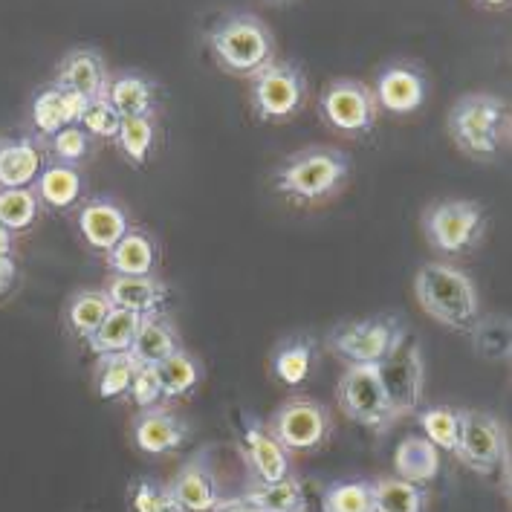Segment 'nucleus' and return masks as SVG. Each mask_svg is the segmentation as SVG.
<instances>
[{
	"label": "nucleus",
	"mask_w": 512,
	"mask_h": 512,
	"mask_svg": "<svg viewBox=\"0 0 512 512\" xmlns=\"http://www.w3.org/2000/svg\"><path fill=\"white\" fill-rule=\"evenodd\" d=\"M510 102L495 93H466L449 108L446 131L463 157L489 162L510 145Z\"/></svg>",
	"instance_id": "obj_1"
},
{
	"label": "nucleus",
	"mask_w": 512,
	"mask_h": 512,
	"mask_svg": "<svg viewBox=\"0 0 512 512\" xmlns=\"http://www.w3.org/2000/svg\"><path fill=\"white\" fill-rule=\"evenodd\" d=\"M206 50L220 73L249 79L258 67L275 58V35L267 21L252 12H229L209 27Z\"/></svg>",
	"instance_id": "obj_2"
},
{
	"label": "nucleus",
	"mask_w": 512,
	"mask_h": 512,
	"mask_svg": "<svg viewBox=\"0 0 512 512\" xmlns=\"http://www.w3.org/2000/svg\"><path fill=\"white\" fill-rule=\"evenodd\" d=\"M414 296L429 319L463 336L481 316V298L475 290V281L463 270L443 261L423 264L414 272Z\"/></svg>",
	"instance_id": "obj_3"
},
{
	"label": "nucleus",
	"mask_w": 512,
	"mask_h": 512,
	"mask_svg": "<svg viewBox=\"0 0 512 512\" xmlns=\"http://www.w3.org/2000/svg\"><path fill=\"white\" fill-rule=\"evenodd\" d=\"M351 177V157L339 148L310 145L272 171L278 194L296 206H313L333 197Z\"/></svg>",
	"instance_id": "obj_4"
},
{
	"label": "nucleus",
	"mask_w": 512,
	"mask_h": 512,
	"mask_svg": "<svg viewBox=\"0 0 512 512\" xmlns=\"http://www.w3.org/2000/svg\"><path fill=\"white\" fill-rule=\"evenodd\" d=\"M307 102V76L296 61L272 58L249 76V108L258 122H290Z\"/></svg>",
	"instance_id": "obj_5"
},
{
	"label": "nucleus",
	"mask_w": 512,
	"mask_h": 512,
	"mask_svg": "<svg viewBox=\"0 0 512 512\" xmlns=\"http://www.w3.org/2000/svg\"><path fill=\"white\" fill-rule=\"evenodd\" d=\"M423 235L440 255H466L486 235V209L478 200H437L423 209Z\"/></svg>",
	"instance_id": "obj_6"
},
{
	"label": "nucleus",
	"mask_w": 512,
	"mask_h": 512,
	"mask_svg": "<svg viewBox=\"0 0 512 512\" xmlns=\"http://www.w3.org/2000/svg\"><path fill=\"white\" fill-rule=\"evenodd\" d=\"M408 336V324L394 316H371L336 324L327 333V348L348 365H377Z\"/></svg>",
	"instance_id": "obj_7"
},
{
	"label": "nucleus",
	"mask_w": 512,
	"mask_h": 512,
	"mask_svg": "<svg viewBox=\"0 0 512 512\" xmlns=\"http://www.w3.org/2000/svg\"><path fill=\"white\" fill-rule=\"evenodd\" d=\"M322 122L342 136H368L377 128L379 105L374 87L359 79H333L319 96Z\"/></svg>",
	"instance_id": "obj_8"
},
{
	"label": "nucleus",
	"mask_w": 512,
	"mask_h": 512,
	"mask_svg": "<svg viewBox=\"0 0 512 512\" xmlns=\"http://www.w3.org/2000/svg\"><path fill=\"white\" fill-rule=\"evenodd\" d=\"M374 368H377L382 391L394 408L397 420L417 414V408L423 403V385H426V362H423L420 342L408 333L403 342Z\"/></svg>",
	"instance_id": "obj_9"
},
{
	"label": "nucleus",
	"mask_w": 512,
	"mask_h": 512,
	"mask_svg": "<svg viewBox=\"0 0 512 512\" xmlns=\"http://www.w3.org/2000/svg\"><path fill=\"white\" fill-rule=\"evenodd\" d=\"M336 400L353 423L371 432H388L397 423V414L382 391L374 365H348L336 385Z\"/></svg>",
	"instance_id": "obj_10"
},
{
	"label": "nucleus",
	"mask_w": 512,
	"mask_h": 512,
	"mask_svg": "<svg viewBox=\"0 0 512 512\" xmlns=\"http://www.w3.org/2000/svg\"><path fill=\"white\" fill-rule=\"evenodd\" d=\"M267 426L287 452H316L330 440L333 417H330L327 405H322L319 400L290 397L287 403L275 408Z\"/></svg>",
	"instance_id": "obj_11"
},
{
	"label": "nucleus",
	"mask_w": 512,
	"mask_h": 512,
	"mask_svg": "<svg viewBox=\"0 0 512 512\" xmlns=\"http://www.w3.org/2000/svg\"><path fill=\"white\" fill-rule=\"evenodd\" d=\"M455 455L478 475H492L507 458V432L498 417L486 411H460V434Z\"/></svg>",
	"instance_id": "obj_12"
},
{
	"label": "nucleus",
	"mask_w": 512,
	"mask_h": 512,
	"mask_svg": "<svg viewBox=\"0 0 512 512\" xmlns=\"http://www.w3.org/2000/svg\"><path fill=\"white\" fill-rule=\"evenodd\" d=\"M238 434H241L243 458L255 481H281L293 472L290 452L275 440L267 423H261L252 414H241Z\"/></svg>",
	"instance_id": "obj_13"
},
{
	"label": "nucleus",
	"mask_w": 512,
	"mask_h": 512,
	"mask_svg": "<svg viewBox=\"0 0 512 512\" xmlns=\"http://www.w3.org/2000/svg\"><path fill=\"white\" fill-rule=\"evenodd\" d=\"M374 96L379 110H388L394 116L417 113L429 99V76L411 61H394L379 70Z\"/></svg>",
	"instance_id": "obj_14"
},
{
	"label": "nucleus",
	"mask_w": 512,
	"mask_h": 512,
	"mask_svg": "<svg viewBox=\"0 0 512 512\" xmlns=\"http://www.w3.org/2000/svg\"><path fill=\"white\" fill-rule=\"evenodd\" d=\"M53 81L79 96L81 102H93L108 93L110 67L96 47H73L58 61Z\"/></svg>",
	"instance_id": "obj_15"
},
{
	"label": "nucleus",
	"mask_w": 512,
	"mask_h": 512,
	"mask_svg": "<svg viewBox=\"0 0 512 512\" xmlns=\"http://www.w3.org/2000/svg\"><path fill=\"white\" fill-rule=\"evenodd\" d=\"M131 434H134V443L139 452H145V455H171V452H180L189 443L191 429L183 417H177L165 405H151V408H139Z\"/></svg>",
	"instance_id": "obj_16"
},
{
	"label": "nucleus",
	"mask_w": 512,
	"mask_h": 512,
	"mask_svg": "<svg viewBox=\"0 0 512 512\" xmlns=\"http://www.w3.org/2000/svg\"><path fill=\"white\" fill-rule=\"evenodd\" d=\"M76 226H79L84 243L105 255L110 246L131 229V215L116 197L102 194V197H87L81 203Z\"/></svg>",
	"instance_id": "obj_17"
},
{
	"label": "nucleus",
	"mask_w": 512,
	"mask_h": 512,
	"mask_svg": "<svg viewBox=\"0 0 512 512\" xmlns=\"http://www.w3.org/2000/svg\"><path fill=\"white\" fill-rule=\"evenodd\" d=\"M168 486L183 512H215L217 504L223 501L220 481L209 463V455H194L186 460L177 478Z\"/></svg>",
	"instance_id": "obj_18"
},
{
	"label": "nucleus",
	"mask_w": 512,
	"mask_h": 512,
	"mask_svg": "<svg viewBox=\"0 0 512 512\" xmlns=\"http://www.w3.org/2000/svg\"><path fill=\"white\" fill-rule=\"evenodd\" d=\"M105 293H108L113 307L134 310L139 316L162 313L168 298H171L168 284L157 272L154 275H110Z\"/></svg>",
	"instance_id": "obj_19"
},
{
	"label": "nucleus",
	"mask_w": 512,
	"mask_h": 512,
	"mask_svg": "<svg viewBox=\"0 0 512 512\" xmlns=\"http://www.w3.org/2000/svg\"><path fill=\"white\" fill-rule=\"evenodd\" d=\"M44 168L41 142L32 136L0 139V189H27L35 186Z\"/></svg>",
	"instance_id": "obj_20"
},
{
	"label": "nucleus",
	"mask_w": 512,
	"mask_h": 512,
	"mask_svg": "<svg viewBox=\"0 0 512 512\" xmlns=\"http://www.w3.org/2000/svg\"><path fill=\"white\" fill-rule=\"evenodd\" d=\"M110 275H154L160 264V246L154 235L142 229H128L105 252Z\"/></svg>",
	"instance_id": "obj_21"
},
{
	"label": "nucleus",
	"mask_w": 512,
	"mask_h": 512,
	"mask_svg": "<svg viewBox=\"0 0 512 512\" xmlns=\"http://www.w3.org/2000/svg\"><path fill=\"white\" fill-rule=\"evenodd\" d=\"M81 102L79 96H73L70 90L58 87V84H47L44 90L35 93L32 99V128L41 134V139H50L55 131H61L64 125H76L81 116Z\"/></svg>",
	"instance_id": "obj_22"
},
{
	"label": "nucleus",
	"mask_w": 512,
	"mask_h": 512,
	"mask_svg": "<svg viewBox=\"0 0 512 512\" xmlns=\"http://www.w3.org/2000/svg\"><path fill=\"white\" fill-rule=\"evenodd\" d=\"M87 189V180L81 174L79 165H64L53 162L47 168H41L38 180H35V194L41 200V206L53 209V212H67L79 203Z\"/></svg>",
	"instance_id": "obj_23"
},
{
	"label": "nucleus",
	"mask_w": 512,
	"mask_h": 512,
	"mask_svg": "<svg viewBox=\"0 0 512 512\" xmlns=\"http://www.w3.org/2000/svg\"><path fill=\"white\" fill-rule=\"evenodd\" d=\"M157 81L139 70H122L110 73L108 102L119 110V116H142V113H157Z\"/></svg>",
	"instance_id": "obj_24"
},
{
	"label": "nucleus",
	"mask_w": 512,
	"mask_h": 512,
	"mask_svg": "<svg viewBox=\"0 0 512 512\" xmlns=\"http://www.w3.org/2000/svg\"><path fill=\"white\" fill-rule=\"evenodd\" d=\"M177 348H183L180 333H177L174 322L162 310V313H148V316L139 319L134 345H131L128 353L134 356L136 362H142V365H160L162 359L171 356Z\"/></svg>",
	"instance_id": "obj_25"
},
{
	"label": "nucleus",
	"mask_w": 512,
	"mask_h": 512,
	"mask_svg": "<svg viewBox=\"0 0 512 512\" xmlns=\"http://www.w3.org/2000/svg\"><path fill=\"white\" fill-rule=\"evenodd\" d=\"M313 368H316V339L307 333H296L284 339L272 351V374L287 388L304 385L313 374Z\"/></svg>",
	"instance_id": "obj_26"
},
{
	"label": "nucleus",
	"mask_w": 512,
	"mask_h": 512,
	"mask_svg": "<svg viewBox=\"0 0 512 512\" xmlns=\"http://www.w3.org/2000/svg\"><path fill=\"white\" fill-rule=\"evenodd\" d=\"M394 472H397V478L411 481V484H432L440 475V449L429 437L411 434L394 452Z\"/></svg>",
	"instance_id": "obj_27"
},
{
	"label": "nucleus",
	"mask_w": 512,
	"mask_h": 512,
	"mask_svg": "<svg viewBox=\"0 0 512 512\" xmlns=\"http://www.w3.org/2000/svg\"><path fill=\"white\" fill-rule=\"evenodd\" d=\"M243 498L258 512H307L304 486L290 472L281 481H249Z\"/></svg>",
	"instance_id": "obj_28"
},
{
	"label": "nucleus",
	"mask_w": 512,
	"mask_h": 512,
	"mask_svg": "<svg viewBox=\"0 0 512 512\" xmlns=\"http://www.w3.org/2000/svg\"><path fill=\"white\" fill-rule=\"evenodd\" d=\"M119 154L125 160L145 168L151 154H154V142H157V116L154 113H142V116H122L119 131L113 136Z\"/></svg>",
	"instance_id": "obj_29"
},
{
	"label": "nucleus",
	"mask_w": 512,
	"mask_h": 512,
	"mask_svg": "<svg viewBox=\"0 0 512 512\" xmlns=\"http://www.w3.org/2000/svg\"><path fill=\"white\" fill-rule=\"evenodd\" d=\"M110 310H113V304L105 290H79L70 296L67 307H64V324L73 336L87 342L96 333V327L105 322Z\"/></svg>",
	"instance_id": "obj_30"
},
{
	"label": "nucleus",
	"mask_w": 512,
	"mask_h": 512,
	"mask_svg": "<svg viewBox=\"0 0 512 512\" xmlns=\"http://www.w3.org/2000/svg\"><path fill=\"white\" fill-rule=\"evenodd\" d=\"M162 382V403L165 400H183L203 382V365L191 356L186 348H177L171 356H165L160 365Z\"/></svg>",
	"instance_id": "obj_31"
},
{
	"label": "nucleus",
	"mask_w": 512,
	"mask_h": 512,
	"mask_svg": "<svg viewBox=\"0 0 512 512\" xmlns=\"http://www.w3.org/2000/svg\"><path fill=\"white\" fill-rule=\"evenodd\" d=\"M139 313L134 310H122V307H113L105 322L96 327V333L87 339V348L102 356V353H128L134 345L136 327H139Z\"/></svg>",
	"instance_id": "obj_32"
},
{
	"label": "nucleus",
	"mask_w": 512,
	"mask_h": 512,
	"mask_svg": "<svg viewBox=\"0 0 512 512\" xmlns=\"http://www.w3.org/2000/svg\"><path fill=\"white\" fill-rule=\"evenodd\" d=\"M466 336L472 339V348L478 356L495 359V362H510L512 336L507 313H481Z\"/></svg>",
	"instance_id": "obj_33"
},
{
	"label": "nucleus",
	"mask_w": 512,
	"mask_h": 512,
	"mask_svg": "<svg viewBox=\"0 0 512 512\" xmlns=\"http://www.w3.org/2000/svg\"><path fill=\"white\" fill-rule=\"evenodd\" d=\"M374 489V510L377 512H426L429 492L420 484H411L403 478H379L371 481Z\"/></svg>",
	"instance_id": "obj_34"
},
{
	"label": "nucleus",
	"mask_w": 512,
	"mask_h": 512,
	"mask_svg": "<svg viewBox=\"0 0 512 512\" xmlns=\"http://www.w3.org/2000/svg\"><path fill=\"white\" fill-rule=\"evenodd\" d=\"M136 359L131 353H102L99 365H96V394L102 400H122L131 391V379H134Z\"/></svg>",
	"instance_id": "obj_35"
},
{
	"label": "nucleus",
	"mask_w": 512,
	"mask_h": 512,
	"mask_svg": "<svg viewBox=\"0 0 512 512\" xmlns=\"http://www.w3.org/2000/svg\"><path fill=\"white\" fill-rule=\"evenodd\" d=\"M41 217V200L32 186L27 189H0V226L12 235L27 232Z\"/></svg>",
	"instance_id": "obj_36"
},
{
	"label": "nucleus",
	"mask_w": 512,
	"mask_h": 512,
	"mask_svg": "<svg viewBox=\"0 0 512 512\" xmlns=\"http://www.w3.org/2000/svg\"><path fill=\"white\" fill-rule=\"evenodd\" d=\"M417 423L423 429V437H429L437 449L452 452L458 449V434H460V411L449 408V405H429L417 414Z\"/></svg>",
	"instance_id": "obj_37"
},
{
	"label": "nucleus",
	"mask_w": 512,
	"mask_h": 512,
	"mask_svg": "<svg viewBox=\"0 0 512 512\" xmlns=\"http://www.w3.org/2000/svg\"><path fill=\"white\" fill-rule=\"evenodd\" d=\"M322 512H377L371 481H336L322 492Z\"/></svg>",
	"instance_id": "obj_38"
},
{
	"label": "nucleus",
	"mask_w": 512,
	"mask_h": 512,
	"mask_svg": "<svg viewBox=\"0 0 512 512\" xmlns=\"http://www.w3.org/2000/svg\"><path fill=\"white\" fill-rule=\"evenodd\" d=\"M128 512H183L171 486L154 478H136L128 486Z\"/></svg>",
	"instance_id": "obj_39"
},
{
	"label": "nucleus",
	"mask_w": 512,
	"mask_h": 512,
	"mask_svg": "<svg viewBox=\"0 0 512 512\" xmlns=\"http://www.w3.org/2000/svg\"><path fill=\"white\" fill-rule=\"evenodd\" d=\"M93 145L96 139L76 125H64L61 131H55L50 136V151H53L55 162H64V165H81L84 160L93 157Z\"/></svg>",
	"instance_id": "obj_40"
},
{
	"label": "nucleus",
	"mask_w": 512,
	"mask_h": 512,
	"mask_svg": "<svg viewBox=\"0 0 512 512\" xmlns=\"http://www.w3.org/2000/svg\"><path fill=\"white\" fill-rule=\"evenodd\" d=\"M119 122H122V116H119V110L110 105L108 96L84 102V108H81L79 125L93 139H113L116 131H119Z\"/></svg>",
	"instance_id": "obj_41"
},
{
	"label": "nucleus",
	"mask_w": 512,
	"mask_h": 512,
	"mask_svg": "<svg viewBox=\"0 0 512 512\" xmlns=\"http://www.w3.org/2000/svg\"><path fill=\"white\" fill-rule=\"evenodd\" d=\"M128 397L134 400L136 408H151L162 403V382L157 365H142L136 362L134 379H131V391Z\"/></svg>",
	"instance_id": "obj_42"
},
{
	"label": "nucleus",
	"mask_w": 512,
	"mask_h": 512,
	"mask_svg": "<svg viewBox=\"0 0 512 512\" xmlns=\"http://www.w3.org/2000/svg\"><path fill=\"white\" fill-rule=\"evenodd\" d=\"M18 281V264L15 258H0V298L9 296Z\"/></svg>",
	"instance_id": "obj_43"
},
{
	"label": "nucleus",
	"mask_w": 512,
	"mask_h": 512,
	"mask_svg": "<svg viewBox=\"0 0 512 512\" xmlns=\"http://www.w3.org/2000/svg\"><path fill=\"white\" fill-rule=\"evenodd\" d=\"M215 512H258L246 498H223L220 504H217Z\"/></svg>",
	"instance_id": "obj_44"
},
{
	"label": "nucleus",
	"mask_w": 512,
	"mask_h": 512,
	"mask_svg": "<svg viewBox=\"0 0 512 512\" xmlns=\"http://www.w3.org/2000/svg\"><path fill=\"white\" fill-rule=\"evenodd\" d=\"M0 258H15V235L0 226Z\"/></svg>",
	"instance_id": "obj_45"
},
{
	"label": "nucleus",
	"mask_w": 512,
	"mask_h": 512,
	"mask_svg": "<svg viewBox=\"0 0 512 512\" xmlns=\"http://www.w3.org/2000/svg\"><path fill=\"white\" fill-rule=\"evenodd\" d=\"M481 9H489V12H498V9H507L510 6V0H475Z\"/></svg>",
	"instance_id": "obj_46"
},
{
	"label": "nucleus",
	"mask_w": 512,
	"mask_h": 512,
	"mask_svg": "<svg viewBox=\"0 0 512 512\" xmlns=\"http://www.w3.org/2000/svg\"><path fill=\"white\" fill-rule=\"evenodd\" d=\"M272 3H293V0H272Z\"/></svg>",
	"instance_id": "obj_47"
}]
</instances>
